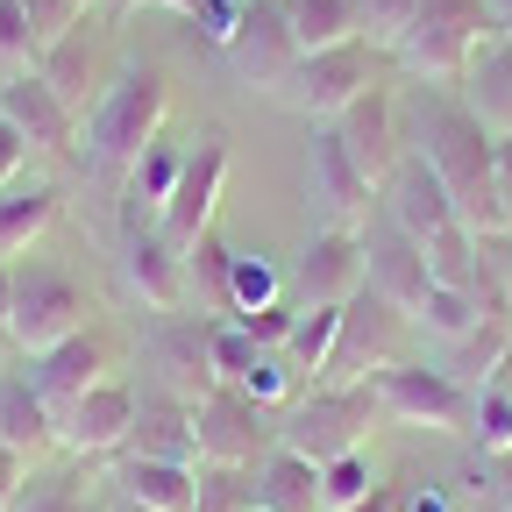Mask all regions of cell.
<instances>
[{
	"label": "cell",
	"instance_id": "obj_12",
	"mask_svg": "<svg viewBox=\"0 0 512 512\" xmlns=\"http://www.w3.org/2000/svg\"><path fill=\"white\" fill-rule=\"evenodd\" d=\"M121 271H128V285L143 292V306H157V313L185 306V256L164 242V228H157V214L143 200L121 207Z\"/></svg>",
	"mask_w": 512,
	"mask_h": 512
},
{
	"label": "cell",
	"instance_id": "obj_30",
	"mask_svg": "<svg viewBox=\"0 0 512 512\" xmlns=\"http://www.w3.org/2000/svg\"><path fill=\"white\" fill-rule=\"evenodd\" d=\"M505 349H512V320H477L463 342H448V363H441V370L477 392V384L498 370V356H505Z\"/></svg>",
	"mask_w": 512,
	"mask_h": 512
},
{
	"label": "cell",
	"instance_id": "obj_31",
	"mask_svg": "<svg viewBox=\"0 0 512 512\" xmlns=\"http://www.w3.org/2000/svg\"><path fill=\"white\" fill-rule=\"evenodd\" d=\"M420 256H427V278H434V285H456V292L477 285V235H470L463 221L434 228V235L420 242Z\"/></svg>",
	"mask_w": 512,
	"mask_h": 512
},
{
	"label": "cell",
	"instance_id": "obj_56",
	"mask_svg": "<svg viewBox=\"0 0 512 512\" xmlns=\"http://www.w3.org/2000/svg\"><path fill=\"white\" fill-rule=\"evenodd\" d=\"M79 8H100V0H79Z\"/></svg>",
	"mask_w": 512,
	"mask_h": 512
},
{
	"label": "cell",
	"instance_id": "obj_54",
	"mask_svg": "<svg viewBox=\"0 0 512 512\" xmlns=\"http://www.w3.org/2000/svg\"><path fill=\"white\" fill-rule=\"evenodd\" d=\"M0 335H8V264H0Z\"/></svg>",
	"mask_w": 512,
	"mask_h": 512
},
{
	"label": "cell",
	"instance_id": "obj_46",
	"mask_svg": "<svg viewBox=\"0 0 512 512\" xmlns=\"http://www.w3.org/2000/svg\"><path fill=\"white\" fill-rule=\"evenodd\" d=\"M22 164H29V143H22V128H15L8 114H0V185H8Z\"/></svg>",
	"mask_w": 512,
	"mask_h": 512
},
{
	"label": "cell",
	"instance_id": "obj_55",
	"mask_svg": "<svg viewBox=\"0 0 512 512\" xmlns=\"http://www.w3.org/2000/svg\"><path fill=\"white\" fill-rule=\"evenodd\" d=\"M107 8H114V15H128V8H150V0H107Z\"/></svg>",
	"mask_w": 512,
	"mask_h": 512
},
{
	"label": "cell",
	"instance_id": "obj_45",
	"mask_svg": "<svg viewBox=\"0 0 512 512\" xmlns=\"http://www.w3.org/2000/svg\"><path fill=\"white\" fill-rule=\"evenodd\" d=\"M29 512H86V505H79V484H72V477H50V484L29 498Z\"/></svg>",
	"mask_w": 512,
	"mask_h": 512
},
{
	"label": "cell",
	"instance_id": "obj_34",
	"mask_svg": "<svg viewBox=\"0 0 512 512\" xmlns=\"http://www.w3.org/2000/svg\"><path fill=\"white\" fill-rule=\"evenodd\" d=\"M178 171H185V157L171 150V143H150L143 157H136V171H128V200H143L150 214L171 200V185H178Z\"/></svg>",
	"mask_w": 512,
	"mask_h": 512
},
{
	"label": "cell",
	"instance_id": "obj_18",
	"mask_svg": "<svg viewBox=\"0 0 512 512\" xmlns=\"http://www.w3.org/2000/svg\"><path fill=\"white\" fill-rule=\"evenodd\" d=\"M207 328L214 320H185V313H171L164 328L150 335V356H157V370H164V392L178 399V406H200L207 392H214V356H207Z\"/></svg>",
	"mask_w": 512,
	"mask_h": 512
},
{
	"label": "cell",
	"instance_id": "obj_41",
	"mask_svg": "<svg viewBox=\"0 0 512 512\" xmlns=\"http://www.w3.org/2000/svg\"><path fill=\"white\" fill-rule=\"evenodd\" d=\"M413 8H420V0H363V43H370V50H392V43L406 36Z\"/></svg>",
	"mask_w": 512,
	"mask_h": 512
},
{
	"label": "cell",
	"instance_id": "obj_40",
	"mask_svg": "<svg viewBox=\"0 0 512 512\" xmlns=\"http://www.w3.org/2000/svg\"><path fill=\"white\" fill-rule=\"evenodd\" d=\"M228 292H235V320H242V313H256V306H271V299H278V271L264 264V256H235Z\"/></svg>",
	"mask_w": 512,
	"mask_h": 512
},
{
	"label": "cell",
	"instance_id": "obj_36",
	"mask_svg": "<svg viewBox=\"0 0 512 512\" xmlns=\"http://www.w3.org/2000/svg\"><path fill=\"white\" fill-rule=\"evenodd\" d=\"M249 498H256V477L249 470L200 463V498H192V512H249Z\"/></svg>",
	"mask_w": 512,
	"mask_h": 512
},
{
	"label": "cell",
	"instance_id": "obj_50",
	"mask_svg": "<svg viewBox=\"0 0 512 512\" xmlns=\"http://www.w3.org/2000/svg\"><path fill=\"white\" fill-rule=\"evenodd\" d=\"M399 512H448V498H441V491H406Z\"/></svg>",
	"mask_w": 512,
	"mask_h": 512
},
{
	"label": "cell",
	"instance_id": "obj_8",
	"mask_svg": "<svg viewBox=\"0 0 512 512\" xmlns=\"http://www.w3.org/2000/svg\"><path fill=\"white\" fill-rule=\"evenodd\" d=\"M370 43L363 36H349V43H328V50H299V64L278 79V100L292 107V114H313V121H335L356 93H370L377 79H370Z\"/></svg>",
	"mask_w": 512,
	"mask_h": 512
},
{
	"label": "cell",
	"instance_id": "obj_15",
	"mask_svg": "<svg viewBox=\"0 0 512 512\" xmlns=\"http://www.w3.org/2000/svg\"><path fill=\"white\" fill-rule=\"evenodd\" d=\"M335 136H342V150L356 157V171H363L370 185H384V178H392V164L406 157V143H399V100L384 93V86L356 93V100L335 114Z\"/></svg>",
	"mask_w": 512,
	"mask_h": 512
},
{
	"label": "cell",
	"instance_id": "obj_29",
	"mask_svg": "<svg viewBox=\"0 0 512 512\" xmlns=\"http://www.w3.org/2000/svg\"><path fill=\"white\" fill-rule=\"evenodd\" d=\"M57 221V185H29V192H0V264L29 256V242Z\"/></svg>",
	"mask_w": 512,
	"mask_h": 512
},
{
	"label": "cell",
	"instance_id": "obj_25",
	"mask_svg": "<svg viewBox=\"0 0 512 512\" xmlns=\"http://www.w3.org/2000/svg\"><path fill=\"white\" fill-rule=\"evenodd\" d=\"M256 505L264 512H320V470L292 448H271L256 463Z\"/></svg>",
	"mask_w": 512,
	"mask_h": 512
},
{
	"label": "cell",
	"instance_id": "obj_10",
	"mask_svg": "<svg viewBox=\"0 0 512 512\" xmlns=\"http://www.w3.org/2000/svg\"><path fill=\"white\" fill-rule=\"evenodd\" d=\"M221 185H228V136H221V128H207L200 150L185 157V171H178V185H171V200L157 207V228H164V242H171L178 256L214 228Z\"/></svg>",
	"mask_w": 512,
	"mask_h": 512
},
{
	"label": "cell",
	"instance_id": "obj_58",
	"mask_svg": "<svg viewBox=\"0 0 512 512\" xmlns=\"http://www.w3.org/2000/svg\"><path fill=\"white\" fill-rule=\"evenodd\" d=\"M128 512H143V505H128Z\"/></svg>",
	"mask_w": 512,
	"mask_h": 512
},
{
	"label": "cell",
	"instance_id": "obj_38",
	"mask_svg": "<svg viewBox=\"0 0 512 512\" xmlns=\"http://www.w3.org/2000/svg\"><path fill=\"white\" fill-rule=\"evenodd\" d=\"M36 57H43V43L22 15V0H0V72H36Z\"/></svg>",
	"mask_w": 512,
	"mask_h": 512
},
{
	"label": "cell",
	"instance_id": "obj_59",
	"mask_svg": "<svg viewBox=\"0 0 512 512\" xmlns=\"http://www.w3.org/2000/svg\"><path fill=\"white\" fill-rule=\"evenodd\" d=\"M86 512H93V505H86Z\"/></svg>",
	"mask_w": 512,
	"mask_h": 512
},
{
	"label": "cell",
	"instance_id": "obj_4",
	"mask_svg": "<svg viewBox=\"0 0 512 512\" xmlns=\"http://www.w3.org/2000/svg\"><path fill=\"white\" fill-rule=\"evenodd\" d=\"M370 420H377L370 384H313L306 399H292L278 413V448H292V456H306L320 470V463L349 456V448L370 434Z\"/></svg>",
	"mask_w": 512,
	"mask_h": 512
},
{
	"label": "cell",
	"instance_id": "obj_28",
	"mask_svg": "<svg viewBox=\"0 0 512 512\" xmlns=\"http://www.w3.org/2000/svg\"><path fill=\"white\" fill-rule=\"evenodd\" d=\"M228 271H235V249L207 228L200 242L185 249V292H200V306L214 320H235V292H228Z\"/></svg>",
	"mask_w": 512,
	"mask_h": 512
},
{
	"label": "cell",
	"instance_id": "obj_1",
	"mask_svg": "<svg viewBox=\"0 0 512 512\" xmlns=\"http://www.w3.org/2000/svg\"><path fill=\"white\" fill-rule=\"evenodd\" d=\"M413 121H420V157L441 171L448 200H456V221L470 235H512V214L498 200V136H484L456 93L420 100Z\"/></svg>",
	"mask_w": 512,
	"mask_h": 512
},
{
	"label": "cell",
	"instance_id": "obj_22",
	"mask_svg": "<svg viewBox=\"0 0 512 512\" xmlns=\"http://www.w3.org/2000/svg\"><path fill=\"white\" fill-rule=\"evenodd\" d=\"M0 114L22 128L29 150H50V157L72 150V107L50 93L43 72H8V79H0Z\"/></svg>",
	"mask_w": 512,
	"mask_h": 512
},
{
	"label": "cell",
	"instance_id": "obj_17",
	"mask_svg": "<svg viewBox=\"0 0 512 512\" xmlns=\"http://www.w3.org/2000/svg\"><path fill=\"white\" fill-rule=\"evenodd\" d=\"M128 420H136V392L114 384V377H100L86 399H72V406L57 413V441L72 448V456H114L121 434H128Z\"/></svg>",
	"mask_w": 512,
	"mask_h": 512
},
{
	"label": "cell",
	"instance_id": "obj_32",
	"mask_svg": "<svg viewBox=\"0 0 512 512\" xmlns=\"http://www.w3.org/2000/svg\"><path fill=\"white\" fill-rule=\"evenodd\" d=\"M335 328H342V306H299L292 335H285V356H292L299 377H320V363L335 349Z\"/></svg>",
	"mask_w": 512,
	"mask_h": 512
},
{
	"label": "cell",
	"instance_id": "obj_14",
	"mask_svg": "<svg viewBox=\"0 0 512 512\" xmlns=\"http://www.w3.org/2000/svg\"><path fill=\"white\" fill-rule=\"evenodd\" d=\"M306 178H313V200L328 207V228H356L377 214V185L356 171V157L342 150L335 128H313V157H306Z\"/></svg>",
	"mask_w": 512,
	"mask_h": 512
},
{
	"label": "cell",
	"instance_id": "obj_3",
	"mask_svg": "<svg viewBox=\"0 0 512 512\" xmlns=\"http://www.w3.org/2000/svg\"><path fill=\"white\" fill-rule=\"evenodd\" d=\"M491 36H498L491 0H420L413 22H406V36L392 43V57L406 64L413 79H427V86H463L470 57Z\"/></svg>",
	"mask_w": 512,
	"mask_h": 512
},
{
	"label": "cell",
	"instance_id": "obj_5",
	"mask_svg": "<svg viewBox=\"0 0 512 512\" xmlns=\"http://www.w3.org/2000/svg\"><path fill=\"white\" fill-rule=\"evenodd\" d=\"M363 384H370V399H377L384 420L434 427V434H470L477 392H470V384H456L441 363H434V370H427V363H384V370L363 377Z\"/></svg>",
	"mask_w": 512,
	"mask_h": 512
},
{
	"label": "cell",
	"instance_id": "obj_26",
	"mask_svg": "<svg viewBox=\"0 0 512 512\" xmlns=\"http://www.w3.org/2000/svg\"><path fill=\"white\" fill-rule=\"evenodd\" d=\"M0 441H8L22 463H29V456H43V448H57V413L29 392V377L0 384Z\"/></svg>",
	"mask_w": 512,
	"mask_h": 512
},
{
	"label": "cell",
	"instance_id": "obj_20",
	"mask_svg": "<svg viewBox=\"0 0 512 512\" xmlns=\"http://www.w3.org/2000/svg\"><path fill=\"white\" fill-rule=\"evenodd\" d=\"M306 306H349L363 292V235L356 228H320L299 256Z\"/></svg>",
	"mask_w": 512,
	"mask_h": 512
},
{
	"label": "cell",
	"instance_id": "obj_23",
	"mask_svg": "<svg viewBox=\"0 0 512 512\" xmlns=\"http://www.w3.org/2000/svg\"><path fill=\"white\" fill-rule=\"evenodd\" d=\"M456 100L470 107V121L484 128V136L512 143V36H491V43L470 57V72H463Z\"/></svg>",
	"mask_w": 512,
	"mask_h": 512
},
{
	"label": "cell",
	"instance_id": "obj_24",
	"mask_svg": "<svg viewBox=\"0 0 512 512\" xmlns=\"http://www.w3.org/2000/svg\"><path fill=\"white\" fill-rule=\"evenodd\" d=\"M114 484L143 512H192V498H200V470L192 463H114Z\"/></svg>",
	"mask_w": 512,
	"mask_h": 512
},
{
	"label": "cell",
	"instance_id": "obj_44",
	"mask_svg": "<svg viewBox=\"0 0 512 512\" xmlns=\"http://www.w3.org/2000/svg\"><path fill=\"white\" fill-rule=\"evenodd\" d=\"M477 491L498 505V512H512V448H498V456H484V470H477Z\"/></svg>",
	"mask_w": 512,
	"mask_h": 512
},
{
	"label": "cell",
	"instance_id": "obj_7",
	"mask_svg": "<svg viewBox=\"0 0 512 512\" xmlns=\"http://www.w3.org/2000/svg\"><path fill=\"white\" fill-rule=\"evenodd\" d=\"M79 328H86V292L64 271H50V264L8 271V342H22L29 356H43L64 335H79Z\"/></svg>",
	"mask_w": 512,
	"mask_h": 512
},
{
	"label": "cell",
	"instance_id": "obj_52",
	"mask_svg": "<svg viewBox=\"0 0 512 512\" xmlns=\"http://www.w3.org/2000/svg\"><path fill=\"white\" fill-rule=\"evenodd\" d=\"M150 8H171V15H185V22H192V15L207 8V0H150Z\"/></svg>",
	"mask_w": 512,
	"mask_h": 512
},
{
	"label": "cell",
	"instance_id": "obj_37",
	"mask_svg": "<svg viewBox=\"0 0 512 512\" xmlns=\"http://www.w3.org/2000/svg\"><path fill=\"white\" fill-rule=\"evenodd\" d=\"M370 484H377V477H370V463L356 456V448H349V456H335V463H320V512H349Z\"/></svg>",
	"mask_w": 512,
	"mask_h": 512
},
{
	"label": "cell",
	"instance_id": "obj_43",
	"mask_svg": "<svg viewBox=\"0 0 512 512\" xmlns=\"http://www.w3.org/2000/svg\"><path fill=\"white\" fill-rule=\"evenodd\" d=\"M292 320H299V306L271 299V306H256V313H242V328H249V342H256V349H285V335H292Z\"/></svg>",
	"mask_w": 512,
	"mask_h": 512
},
{
	"label": "cell",
	"instance_id": "obj_35",
	"mask_svg": "<svg viewBox=\"0 0 512 512\" xmlns=\"http://www.w3.org/2000/svg\"><path fill=\"white\" fill-rule=\"evenodd\" d=\"M242 392H249L256 406H292V399H299V370H292V356H285V349H256V363L242 370Z\"/></svg>",
	"mask_w": 512,
	"mask_h": 512
},
{
	"label": "cell",
	"instance_id": "obj_16",
	"mask_svg": "<svg viewBox=\"0 0 512 512\" xmlns=\"http://www.w3.org/2000/svg\"><path fill=\"white\" fill-rule=\"evenodd\" d=\"M377 207L384 214H392L413 242H427L434 228H448V221H456V200H448V185H441V171L413 150V157H399L392 164V178H384L377 185Z\"/></svg>",
	"mask_w": 512,
	"mask_h": 512
},
{
	"label": "cell",
	"instance_id": "obj_13",
	"mask_svg": "<svg viewBox=\"0 0 512 512\" xmlns=\"http://www.w3.org/2000/svg\"><path fill=\"white\" fill-rule=\"evenodd\" d=\"M221 57H228V72H235L242 86L278 93V79L299 64V36H292V22H285L278 0H242V22H235V36L221 43Z\"/></svg>",
	"mask_w": 512,
	"mask_h": 512
},
{
	"label": "cell",
	"instance_id": "obj_2",
	"mask_svg": "<svg viewBox=\"0 0 512 512\" xmlns=\"http://www.w3.org/2000/svg\"><path fill=\"white\" fill-rule=\"evenodd\" d=\"M164 107H171V86L157 64H121L114 86L100 93V107L86 114V164L93 171H136V157L157 143L164 128Z\"/></svg>",
	"mask_w": 512,
	"mask_h": 512
},
{
	"label": "cell",
	"instance_id": "obj_21",
	"mask_svg": "<svg viewBox=\"0 0 512 512\" xmlns=\"http://www.w3.org/2000/svg\"><path fill=\"white\" fill-rule=\"evenodd\" d=\"M100 370H107V349H100V335H64L57 349H43V356H29V392L50 406V413H64L72 399H86L93 384H100Z\"/></svg>",
	"mask_w": 512,
	"mask_h": 512
},
{
	"label": "cell",
	"instance_id": "obj_49",
	"mask_svg": "<svg viewBox=\"0 0 512 512\" xmlns=\"http://www.w3.org/2000/svg\"><path fill=\"white\" fill-rule=\"evenodd\" d=\"M477 392H491V399H498V406H512V349H505V356H498V370H491V377H484V384H477Z\"/></svg>",
	"mask_w": 512,
	"mask_h": 512
},
{
	"label": "cell",
	"instance_id": "obj_53",
	"mask_svg": "<svg viewBox=\"0 0 512 512\" xmlns=\"http://www.w3.org/2000/svg\"><path fill=\"white\" fill-rule=\"evenodd\" d=\"M491 22H498V36H512V0H491Z\"/></svg>",
	"mask_w": 512,
	"mask_h": 512
},
{
	"label": "cell",
	"instance_id": "obj_6",
	"mask_svg": "<svg viewBox=\"0 0 512 512\" xmlns=\"http://www.w3.org/2000/svg\"><path fill=\"white\" fill-rule=\"evenodd\" d=\"M192 448H200V463L256 470L278 448V420H271V406H256L242 384H214V392L192 406Z\"/></svg>",
	"mask_w": 512,
	"mask_h": 512
},
{
	"label": "cell",
	"instance_id": "obj_57",
	"mask_svg": "<svg viewBox=\"0 0 512 512\" xmlns=\"http://www.w3.org/2000/svg\"><path fill=\"white\" fill-rule=\"evenodd\" d=\"M505 264H512V242H505Z\"/></svg>",
	"mask_w": 512,
	"mask_h": 512
},
{
	"label": "cell",
	"instance_id": "obj_9",
	"mask_svg": "<svg viewBox=\"0 0 512 512\" xmlns=\"http://www.w3.org/2000/svg\"><path fill=\"white\" fill-rule=\"evenodd\" d=\"M399 328H406V313L384 306V299L363 285V292L342 306L335 349H328V363H320L313 384H363V377H377L384 363H399Z\"/></svg>",
	"mask_w": 512,
	"mask_h": 512
},
{
	"label": "cell",
	"instance_id": "obj_48",
	"mask_svg": "<svg viewBox=\"0 0 512 512\" xmlns=\"http://www.w3.org/2000/svg\"><path fill=\"white\" fill-rule=\"evenodd\" d=\"M399 498H406L399 484H370V491H363V498H356L349 512H399Z\"/></svg>",
	"mask_w": 512,
	"mask_h": 512
},
{
	"label": "cell",
	"instance_id": "obj_42",
	"mask_svg": "<svg viewBox=\"0 0 512 512\" xmlns=\"http://www.w3.org/2000/svg\"><path fill=\"white\" fill-rule=\"evenodd\" d=\"M22 15H29L36 43L50 50L57 36H72V29H79V15H86V8H79V0H22Z\"/></svg>",
	"mask_w": 512,
	"mask_h": 512
},
{
	"label": "cell",
	"instance_id": "obj_11",
	"mask_svg": "<svg viewBox=\"0 0 512 512\" xmlns=\"http://www.w3.org/2000/svg\"><path fill=\"white\" fill-rule=\"evenodd\" d=\"M363 285H370L384 306H399L406 320L420 313V299H427V285H434V278H427L420 242H413L392 214H384V207L363 221Z\"/></svg>",
	"mask_w": 512,
	"mask_h": 512
},
{
	"label": "cell",
	"instance_id": "obj_19",
	"mask_svg": "<svg viewBox=\"0 0 512 512\" xmlns=\"http://www.w3.org/2000/svg\"><path fill=\"white\" fill-rule=\"evenodd\" d=\"M114 463H200V448H192V406H178L171 392H150L128 420Z\"/></svg>",
	"mask_w": 512,
	"mask_h": 512
},
{
	"label": "cell",
	"instance_id": "obj_27",
	"mask_svg": "<svg viewBox=\"0 0 512 512\" xmlns=\"http://www.w3.org/2000/svg\"><path fill=\"white\" fill-rule=\"evenodd\" d=\"M299 50H328V43H349L363 36V0H278Z\"/></svg>",
	"mask_w": 512,
	"mask_h": 512
},
{
	"label": "cell",
	"instance_id": "obj_51",
	"mask_svg": "<svg viewBox=\"0 0 512 512\" xmlns=\"http://www.w3.org/2000/svg\"><path fill=\"white\" fill-rule=\"evenodd\" d=\"M498 200H505V214H512V143H498Z\"/></svg>",
	"mask_w": 512,
	"mask_h": 512
},
{
	"label": "cell",
	"instance_id": "obj_39",
	"mask_svg": "<svg viewBox=\"0 0 512 512\" xmlns=\"http://www.w3.org/2000/svg\"><path fill=\"white\" fill-rule=\"evenodd\" d=\"M207 356H214V377L221 384H242V370L256 363V342H249L242 320H214V328H207Z\"/></svg>",
	"mask_w": 512,
	"mask_h": 512
},
{
	"label": "cell",
	"instance_id": "obj_33",
	"mask_svg": "<svg viewBox=\"0 0 512 512\" xmlns=\"http://www.w3.org/2000/svg\"><path fill=\"white\" fill-rule=\"evenodd\" d=\"M413 320H427V335H441V342H463L470 328H477V299L470 292H456V285H427V299H420V313Z\"/></svg>",
	"mask_w": 512,
	"mask_h": 512
},
{
	"label": "cell",
	"instance_id": "obj_47",
	"mask_svg": "<svg viewBox=\"0 0 512 512\" xmlns=\"http://www.w3.org/2000/svg\"><path fill=\"white\" fill-rule=\"evenodd\" d=\"M15 491H22V456H15L8 441H0V512L15 505Z\"/></svg>",
	"mask_w": 512,
	"mask_h": 512
}]
</instances>
